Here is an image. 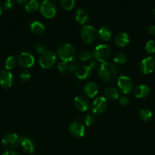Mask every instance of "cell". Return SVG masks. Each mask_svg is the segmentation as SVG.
I'll return each mask as SVG.
<instances>
[{"label": "cell", "mask_w": 155, "mask_h": 155, "mask_svg": "<svg viewBox=\"0 0 155 155\" xmlns=\"http://www.w3.org/2000/svg\"><path fill=\"white\" fill-rule=\"evenodd\" d=\"M118 75V70L116 67L110 62L102 63L99 67L98 76L100 80L106 83H111L115 80Z\"/></svg>", "instance_id": "cell-1"}, {"label": "cell", "mask_w": 155, "mask_h": 155, "mask_svg": "<svg viewBox=\"0 0 155 155\" xmlns=\"http://www.w3.org/2000/svg\"><path fill=\"white\" fill-rule=\"evenodd\" d=\"M57 54L62 61L70 63L74 61L77 53L74 46L68 43H62L57 48Z\"/></svg>", "instance_id": "cell-2"}, {"label": "cell", "mask_w": 155, "mask_h": 155, "mask_svg": "<svg viewBox=\"0 0 155 155\" xmlns=\"http://www.w3.org/2000/svg\"><path fill=\"white\" fill-rule=\"evenodd\" d=\"M57 58L56 53L52 50H46L39 57L40 66L43 69L51 68L56 64Z\"/></svg>", "instance_id": "cell-3"}, {"label": "cell", "mask_w": 155, "mask_h": 155, "mask_svg": "<svg viewBox=\"0 0 155 155\" xmlns=\"http://www.w3.org/2000/svg\"><path fill=\"white\" fill-rule=\"evenodd\" d=\"M111 54V49L109 46L105 44H100L96 46L92 52V56L97 61L104 63L108 60Z\"/></svg>", "instance_id": "cell-4"}, {"label": "cell", "mask_w": 155, "mask_h": 155, "mask_svg": "<svg viewBox=\"0 0 155 155\" xmlns=\"http://www.w3.org/2000/svg\"><path fill=\"white\" fill-rule=\"evenodd\" d=\"M81 38L86 44H92L95 42L97 33L94 27L91 25L84 26L81 30Z\"/></svg>", "instance_id": "cell-5"}, {"label": "cell", "mask_w": 155, "mask_h": 155, "mask_svg": "<svg viewBox=\"0 0 155 155\" xmlns=\"http://www.w3.org/2000/svg\"><path fill=\"white\" fill-rule=\"evenodd\" d=\"M97 64L96 61H91L89 65H81L78 67L76 71H74V74L79 80H86L91 77L93 70L97 68Z\"/></svg>", "instance_id": "cell-6"}, {"label": "cell", "mask_w": 155, "mask_h": 155, "mask_svg": "<svg viewBox=\"0 0 155 155\" xmlns=\"http://www.w3.org/2000/svg\"><path fill=\"white\" fill-rule=\"evenodd\" d=\"M40 11L44 18L52 19L56 15V7L50 0H44L40 6Z\"/></svg>", "instance_id": "cell-7"}, {"label": "cell", "mask_w": 155, "mask_h": 155, "mask_svg": "<svg viewBox=\"0 0 155 155\" xmlns=\"http://www.w3.org/2000/svg\"><path fill=\"white\" fill-rule=\"evenodd\" d=\"M22 138L15 133H9L5 135L2 139V144L7 149H13L21 144Z\"/></svg>", "instance_id": "cell-8"}, {"label": "cell", "mask_w": 155, "mask_h": 155, "mask_svg": "<svg viewBox=\"0 0 155 155\" xmlns=\"http://www.w3.org/2000/svg\"><path fill=\"white\" fill-rule=\"evenodd\" d=\"M108 106L107 101L105 97H97L94 101L92 102L91 105V111L94 114H100L105 112Z\"/></svg>", "instance_id": "cell-9"}, {"label": "cell", "mask_w": 155, "mask_h": 155, "mask_svg": "<svg viewBox=\"0 0 155 155\" xmlns=\"http://www.w3.org/2000/svg\"><path fill=\"white\" fill-rule=\"evenodd\" d=\"M117 86L122 93L129 94L133 90V82L130 77L121 75L117 80Z\"/></svg>", "instance_id": "cell-10"}, {"label": "cell", "mask_w": 155, "mask_h": 155, "mask_svg": "<svg viewBox=\"0 0 155 155\" xmlns=\"http://www.w3.org/2000/svg\"><path fill=\"white\" fill-rule=\"evenodd\" d=\"M139 69L142 74H150L155 70V60L153 57H146L143 59L139 64Z\"/></svg>", "instance_id": "cell-11"}, {"label": "cell", "mask_w": 155, "mask_h": 155, "mask_svg": "<svg viewBox=\"0 0 155 155\" xmlns=\"http://www.w3.org/2000/svg\"><path fill=\"white\" fill-rule=\"evenodd\" d=\"M68 130L71 136L77 139L81 138L84 136L85 128L83 124L79 121L75 120L71 122L68 127Z\"/></svg>", "instance_id": "cell-12"}, {"label": "cell", "mask_w": 155, "mask_h": 155, "mask_svg": "<svg viewBox=\"0 0 155 155\" xmlns=\"http://www.w3.org/2000/svg\"><path fill=\"white\" fill-rule=\"evenodd\" d=\"M18 62L22 68H30L34 65L35 59L30 53L21 52L18 57Z\"/></svg>", "instance_id": "cell-13"}, {"label": "cell", "mask_w": 155, "mask_h": 155, "mask_svg": "<svg viewBox=\"0 0 155 155\" xmlns=\"http://www.w3.org/2000/svg\"><path fill=\"white\" fill-rule=\"evenodd\" d=\"M13 83V76L9 71L3 70L0 71V86L4 89H9Z\"/></svg>", "instance_id": "cell-14"}, {"label": "cell", "mask_w": 155, "mask_h": 155, "mask_svg": "<svg viewBox=\"0 0 155 155\" xmlns=\"http://www.w3.org/2000/svg\"><path fill=\"white\" fill-rule=\"evenodd\" d=\"M74 105L77 110L81 112H85L89 108V102L84 95H77L74 99Z\"/></svg>", "instance_id": "cell-15"}, {"label": "cell", "mask_w": 155, "mask_h": 155, "mask_svg": "<svg viewBox=\"0 0 155 155\" xmlns=\"http://www.w3.org/2000/svg\"><path fill=\"white\" fill-rule=\"evenodd\" d=\"M84 92L87 97L90 98H94L98 94L99 87L94 82H88L84 86Z\"/></svg>", "instance_id": "cell-16"}, {"label": "cell", "mask_w": 155, "mask_h": 155, "mask_svg": "<svg viewBox=\"0 0 155 155\" xmlns=\"http://www.w3.org/2000/svg\"><path fill=\"white\" fill-rule=\"evenodd\" d=\"M133 95L137 98H144L149 95L150 92V88L144 84L138 85L133 89Z\"/></svg>", "instance_id": "cell-17"}, {"label": "cell", "mask_w": 155, "mask_h": 155, "mask_svg": "<svg viewBox=\"0 0 155 155\" xmlns=\"http://www.w3.org/2000/svg\"><path fill=\"white\" fill-rule=\"evenodd\" d=\"M20 145L24 152L27 154H33L36 148L34 142L29 138H22Z\"/></svg>", "instance_id": "cell-18"}, {"label": "cell", "mask_w": 155, "mask_h": 155, "mask_svg": "<svg viewBox=\"0 0 155 155\" xmlns=\"http://www.w3.org/2000/svg\"><path fill=\"white\" fill-rule=\"evenodd\" d=\"M130 42V38H129V35L126 33H119L115 35V43L117 46L123 47L127 46Z\"/></svg>", "instance_id": "cell-19"}, {"label": "cell", "mask_w": 155, "mask_h": 155, "mask_svg": "<svg viewBox=\"0 0 155 155\" xmlns=\"http://www.w3.org/2000/svg\"><path fill=\"white\" fill-rule=\"evenodd\" d=\"M97 36L101 40L109 41L112 37V31L109 27H106V26H103V27H100L97 31Z\"/></svg>", "instance_id": "cell-20"}, {"label": "cell", "mask_w": 155, "mask_h": 155, "mask_svg": "<svg viewBox=\"0 0 155 155\" xmlns=\"http://www.w3.org/2000/svg\"><path fill=\"white\" fill-rule=\"evenodd\" d=\"M88 19H89V15H88V13L86 11L81 8L78 9V10L76 11L75 21H77L78 24L84 25V24H85L88 22Z\"/></svg>", "instance_id": "cell-21"}, {"label": "cell", "mask_w": 155, "mask_h": 155, "mask_svg": "<svg viewBox=\"0 0 155 155\" xmlns=\"http://www.w3.org/2000/svg\"><path fill=\"white\" fill-rule=\"evenodd\" d=\"M105 98L109 100H116L119 98V92L116 88L109 86L104 91Z\"/></svg>", "instance_id": "cell-22"}, {"label": "cell", "mask_w": 155, "mask_h": 155, "mask_svg": "<svg viewBox=\"0 0 155 155\" xmlns=\"http://www.w3.org/2000/svg\"><path fill=\"white\" fill-rule=\"evenodd\" d=\"M30 30L33 33L36 35H41L45 31V26L41 22L38 21H35L31 22L30 25Z\"/></svg>", "instance_id": "cell-23"}, {"label": "cell", "mask_w": 155, "mask_h": 155, "mask_svg": "<svg viewBox=\"0 0 155 155\" xmlns=\"http://www.w3.org/2000/svg\"><path fill=\"white\" fill-rule=\"evenodd\" d=\"M40 5L36 0H30L25 5V10L30 13H33L39 9Z\"/></svg>", "instance_id": "cell-24"}, {"label": "cell", "mask_w": 155, "mask_h": 155, "mask_svg": "<svg viewBox=\"0 0 155 155\" xmlns=\"http://www.w3.org/2000/svg\"><path fill=\"white\" fill-rule=\"evenodd\" d=\"M17 64V60L14 56H9L7 58V59L5 60V68L7 71H10L11 70L14 69L16 66Z\"/></svg>", "instance_id": "cell-25"}, {"label": "cell", "mask_w": 155, "mask_h": 155, "mask_svg": "<svg viewBox=\"0 0 155 155\" xmlns=\"http://www.w3.org/2000/svg\"><path fill=\"white\" fill-rule=\"evenodd\" d=\"M139 117L144 122H147L150 120L152 117V112L148 109L144 108L140 110Z\"/></svg>", "instance_id": "cell-26"}, {"label": "cell", "mask_w": 155, "mask_h": 155, "mask_svg": "<svg viewBox=\"0 0 155 155\" xmlns=\"http://www.w3.org/2000/svg\"><path fill=\"white\" fill-rule=\"evenodd\" d=\"M83 122L87 127H91L95 123V117L93 113H88L83 117Z\"/></svg>", "instance_id": "cell-27"}, {"label": "cell", "mask_w": 155, "mask_h": 155, "mask_svg": "<svg viewBox=\"0 0 155 155\" xmlns=\"http://www.w3.org/2000/svg\"><path fill=\"white\" fill-rule=\"evenodd\" d=\"M128 60V58L124 53H117L113 58V61L114 63L116 64H124L125 63H126Z\"/></svg>", "instance_id": "cell-28"}, {"label": "cell", "mask_w": 155, "mask_h": 155, "mask_svg": "<svg viewBox=\"0 0 155 155\" xmlns=\"http://www.w3.org/2000/svg\"><path fill=\"white\" fill-rule=\"evenodd\" d=\"M75 0H61V5L65 10L70 11L74 7Z\"/></svg>", "instance_id": "cell-29"}, {"label": "cell", "mask_w": 155, "mask_h": 155, "mask_svg": "<svg viewBox=\"0 0 155 155\" xmlns=\"http://www.w3.org/2000/svg\"><path fill=\"white\" fill-rule=\"evenodd\" d=\"M145 51L147 54H153L155 52V42L153 40L147 41L145 45Z\"/></svg>", "instance_id": "cell-30"}, {"label": "cell", "mask_w": 155, "mask_h": 155, "mask_svg": "<svg viewBox=\"0 0 155 155\" xmlns=\"http://www.w3.org/2000/svg\"><path fill=\"white\" fill-rule=\"evenodd\" d=\"M78 58L81 61H88L92 58V54L88 51H84L79 54Z\"/></svg>", "instance_id": "cell-31"}, {"label": "cell", "mask_w": 155, "mask_h": 155, "mask_svg": "<svg viewBox=\"0 0 155 155\" xmlns=\"http://www.w3.org/2000/svg\"><path fill=\"white\" fill-rule=\"evenodd\" d=\"M57 69L58 71L60 73L63 74V73H65L68 70V63L65 61H62L57 65Z\"/></svg>", "instance_id": "cell-32"}, {"label": "cell", "mask_w": 155, "mask_h": 155, "mask_svg": "<svg viewBox=\"0 0 155 155\" xmlns=\"http://www.w3.org/2000/svg\"><path fill=\"white\" fill-rule=\"evenodd\" d=\"M30 79V73L28 71L25 70L23 71L20 74V80L22 82H27L29 81Z\"/></svg>", "instance_id": "cell-33"}, {"label": "cell", "mask_w": 155, "mask_h": 155, "mask_svg": "<svg viewBox=\"0 0 155 155\" xmlns=\"http://www.w3.org/2000/svg\"><path fill=\"white\" fill-rule=\"evenodd\" d=\"M118 99L119 102V104H121V105L126 106L129 104V97L126 96V95H122V96H120Z\"/></svg>", "instance_id": "cell-34"}, {"label": "cell", "mask_w": 155, "mask_h": 155, "mask_svg": "<svg viewBox=\"0 0 155 155\" xmlns=\"http://www.w3.org/2000/svg\"><path fill=\"white\" fill-rule=\"evenodd\" d=\"M3 8L5 10H10L13 8V0H5L3 3Z\"/></svg>", "instance_id": "cell-35"}, {"label": "cell", "mask_w": 155, "mask_h": 155, "mask_svg": "<svg viewBox=\"0 0 155 155\" xmlns=\"http://www.w3.org/2000/svg\"><path fill=\"white\" fill-rule=\"evenodd\" d=\"M35 48H36V51H37V52H39V53H43V51H45L46 50H47L46 49V46L45 45H44V44H43V43H39V44H37V45H36V47H35Z\"/></svg>", "instance_id": "cell-36"}, {"label": "cell", "mask_w": 155, "mask_h": 155, "mask_svg": "<svg viewBox=\"0 0 155 155\" xmlns=\"http://www.w3.org/2000/svg\"><path fill=\"white\" fill-rule=\"evenodd\" d=\"M77 68H78L77 64H76L75 62L72 61V62H70V63L68 64V71H69V72H74V71H76V69H77Z\"/></svg>", "instance_id": "cell-37"}, {"label": "cell", "mask_w": 155, "mask_h": 155, "mask_svg": "<svg viewBox=\"0 0 155 155\" xmlns=\"http://www.w3.org/2000/svg\"><path fill=\"white\" fill-rule=\"evenodd\" d=\"M148 33H150V35H155V24H153V25H150V27H148Z\"/></svg>", "instance_id": "cell-38"}, {"label": "cell", "mask_w": 155, "mask_h": 155, "mask_svg": "<svg viewBox=\"0 0 155 155\" xmlns=\"http://www.w3.org/2000/svg\"><path fill=\"white\" fill-rule=\"evenodd\" d=\"M2 155H20L18 152L15 151H7L4 153Z\"/></svg>", "instance_id": "cell-39"}, {"label": "cell", "mask_w": 155, "mask_h": 155, "mask_svg": "<svg viewBox=\"0 0 155 155\" xmlns=\"http://www.w3.org/2000/svg\"><path fill=\"white\" fill-rule=\"evenodd\" d=\"M13 1H15V2L18 3V4H24V2H27V0H13Z\"/></svg>", "instance_id": "cell-40"}, {"label": "cell", "mask_w": 155, "mask_h": 155, "mask_svg": "<svg viewBox=\"0 0 155 155\" xmlns=\"http://www.w3.org/2000/svg\"><path fill=\"white\" fill-rule=\"evenodd\" d=\"M2 12H3V7L1 5H0V15L2 14Z\"/></svg>", "instance_id": "cell-41"}, {"label": "cell", "mask_w": 155, "mask_h": 155, "mask_svg": "<svg viewBox=\"0 0 155 155\" xmlns=\"http://www.w3.org/2000/svg\"><path fill=\"white\" fill-rule=\"evenodd\" d=\"M153 16H154V18H155V9H154V11H153Z\"/></svg>", "instance_id": "cell-42"}, {"label": "cell", "mask_w": 155, "mask_h": 155, "mask_svg": "<svg viewBox=\"0 0 155 155\" xmlns=\"http://www.w3.org/2000/svg\"><path fill=\"white\" fill-rule=\"evenodd\" d=\"M50 1H56V0H50Z\"/></svg>", "instance_id": "cell-43"}]
</instances>
